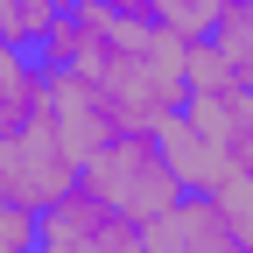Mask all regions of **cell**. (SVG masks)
Masks as SVG:
<instances>
[{"label":"cell","mask_w":253,"mask_h":253,"mask_svg":"<svg viewBox=\"0 0 253 253\" xmlns=\"http://www.w3.org/2000/svg\"><path fill=\"white\" fill-rule=\"evenodd\" d=\"M141 232H148V253H246L218 190H183V197L162 218H148Z\"/></svg>","instance_id":"obj_5"},{"label":"cell","mask_w":253,"mask_h":253,"mask_svg":"<svg viewBox=\"0 0 253 253\" xmlns=\"http://www.w3.org/2000/svg\"><path fill=\"white\" fill-rule=\"evenodd\" d=\"M78 183H84L106 211L134 218V225L162 218V211L183 197V176L169 169V148H162L155 126H120L113 141H99V148L78 162Z\"/></svg>","instance_id":"obj_2"},{"label":"cell","mask_w":253,"mask_h":253,"mask_svg":"<svg viewBox=\"0 0 253 253\" xmlns=\"http://www.w3.org/2000/svg\"><path fill=\"white\" fill-rule=\"evenodd\" d=\"M113 14H134V21H155V0H106Z\"/></svg>","instance_id":"obj_11"},{"label":"cell","mask_w":253,"mask_h":253,"mask_svg":"<svg viewBox=\"0 0 253 253\" xmlns=\"http://www.w3.org/2000/svg\"><path fill=\"white\" fill-rule=\"evenodd\" d=\"M84 78L106 84V99L120 106L126 126H162V120L183 113V99H190V42H176L162 21L120 14L113 36H106V56L91 63Z\"/></svg>","instance_id":"obj_1"},{"label":"cell","mask_w":253,"mask_h":253,"mask_svg":"<svg viewBox=\"0 0 253 253\" xmlns=\"http://www.w3.org/2000/svg\"><path fill=\"white\" fill-rule=\"evenodd\" d=\"M63 190H78V148L63 141L56 113L36 120V126H21V134H7V197L28 204V211H42Z\"/></svg>","instance_id":"obj_4"},{"label":"cell","mask_w":253,"mask_h":253,"mask_svg":"<svg viewBox=\"0 0 253 253\" xmlns=\"http://www.w3.org/2000/svg\"><path fill=\"white\" fill-rule=\"evenodd\" d=\"M36 253H148V232L134 218L106 211L91 190H63L56 204L36 211Z\"/></svg>","instance_id":"obj_3"},{"label":"cell","mask_w":253,"mask_h":253,"mask_svg":"<svg viewBox=\"0 0 253 253\" xmlns=\"http://www.w3.org/2000/svg\"><path fill=\"white\" fill-rule=\"evenodd\" d=\"M0 190H7V134H0Z\"/></svg>","instance_id":"obj_12"},{"label":"cell","mask_w":253,"mask_h":253,"mask_svg":"<svg viewBox=\"0 0 253 253\" xmlns=\"http://www.w3.org/2000/svg\"><path fill=\"white\" fill-rule=\"evenodd\" d=\"M49 120V63L21 42H0V134Z\"/></svg>","instance_id":"obj_6"},{"label":"cell","mask_w":253,"mask_h":253,"mask_svg":"<svg viewBox=\"0 0 253 253\" xmlns=\"http://www.w3.org/2000/svg\"><path fill=\"white\" fill-rule=\"evenodd\" d=\"M204 42H211V56L225 63L239 84H253V0H225Z\"/></svg>","instance_id":"obj_8"},{"label":"cell","mask_w":253,"mask_h":253,"mask_svg":"<svg viewBox=\"0 0 253 253\" xmlns=\"http://www.w3.org/2000/svg\"><path fill=\"white\" fill-rule=\"evenodd\" d=\"M0 253H36V211L0 190Z\"/></svg>","instance_id":"obj_10"},{"label":"cell","mask_w":253,"mask_h":253,"mask_svg":"<svg viewBox=\"0 0 253 253\" xmlns=\"http://www.w3.org/2000/svg\"><path fill=\"white\" fill-rule=\"evenodd\" d=\"M155 134H162V148H169V169L183 176V190H218V183H225L232 176V162H225V155H218L204 134H197V126H190L183 113H169L162 126H155Z\"/></svg>","instance_id":"obj_7"},{"label":"cell","mask_w":253,"mask_h":253,"mask_svg":"<svg viewBox=\"0 0 253 253\" xmlns=\"http://www.w3.org/2000/svg\"><path fill=\"white\" fill-rule=\"evenodd\" d=\"M218 7H225V0H155V21H162L176 42H204Z\"/></svg>","instance_id":"obj_9"}]
</instances>
